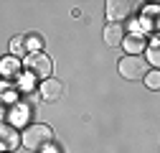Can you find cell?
Here are the masks:
<instances>
[{"instance_id":"6da1fadb","label":"cell","mask_w":160,"mask_h":153,"mask_svg":"<svg viewBox=\"0 0 160 153\" xmlns=\"http://www.w3.org/2000/svg\"><path fill=\"white\" fill-rule=\"evenodd\" d=\"M51 138H53V130H51L48 125H43V123H36V125H28V128L23 130L21 143H23L28 150H41V148H46V145L51 143Z\"/></svg>"},{"instance_id":"7a4b0ae2","label":"cell","mask_w":160,"mask_h":153,"mask_svg":"<svg viewBox=\"0 0 160 153\" xmlns=\"http://www.w3.org/2000/svg\"><path fill=\"white\" fill-rule=\"evenodd\" d=\"M119 74L125 76V79L135 82V79H142V76L148 74V61L142 59V56H122L119 59Z\"/></svg>"},{"instance_id":"3957f363","label":"cell","mask_w":160,"mask_h":153,"mask_svg":"<svg viewBox=\"0 0 160 153\" xmlns=\"http://www.w3.org/2000/svg\"><path fill=\"white\" fill-rule=\"evenodd\" d=\"M26 66H28V71L36 76V79H48L51 76V71H53V64H51V59L43 54V51H36V54H28L26 56Z\"/></svg>"},{"instance_id":"277c9868","label":"cell","mask_w":160,"mask_h":153,"mask_svg":"<svg viewBox=\"0 0 160 153\" xmlns=\"http://www.w3.org/2000/svg\"><path fill=\"white\" fill-rule=\"evenodd\" d=\"M21 145V133L15 130V125H8V123H0V148L3 150H15Z\"/></svg>"},{"instance_id":"5b68a950","label":"cell","mask_w":160,"mask_h":153,"mask_svg":"<svg viewBox=\"0 0 160 153\" xmlns=\"http://www.w3.org/2000/svg\"><path fill=\"white\" fill-rule=\"evenodd\" d=\"M38 94H41V100L43 102H56L58 97L64 94V84L58 82V79H43L41 82V87H38Z\"/></svg>"},{"instance_id":"8992f818","label":"cell","mask_w":160,"mask_h":153,"mask_svg":"<svg viewBox=\"0 0 160 153\" xmlns=\"http://www.w3.org/2000/svg\"><path fill=\"white\" fill-rule=\"evenodd\" d=\"M122 38H125V28H122V26H117V23L104 26V44H107L109 49L122 46Z\"/></svg>"},{"instance_id":"52a82bcc","label":"cell","mask_w":160,"mask_h":153,"mask_svg":"<svg viewBox=\"0 0 160 153\" xmlns=\"http://www.w3.org/2000/svg\"><path fill=\"white\" fill-rule=\"evenodd\" d=\"M130 15V5L122 3V0H112V3H107V18H109V23H117V21H122V18Z\"/></svg>"},{"instance_id":"ba28073f","label":"cell","mask_w":160,"mask_h":153,"mask_svg":"<svg viewBox=\"0 0 160 153\" xmlns=\"http://www.w3.org/2000/svg\"><path fill=\"white\" fill-rule=\"evenodd\" d=\"M0 74H3V79H13V76H18V74H21V61H18L15 56L0 59Z\"/></svg>"},{"instance_id":"9c48e42d","label":"cell","mask_w":160,"mask_h":153,"mask_svg":"<svg viewBox=\"0 0 160 153\" xmlns=\"http://www.w3.org/2000/svg\"><path fill=\"white\" fill-rule=\"evenodd\" d=\"M122 44H125V49L130 51V56H140V51L145 49V36H137V33L125 36V38H122Z\"/></svg>"},{"instance_id":"30bf717a","label":"cell","mask_w":160,"mask_h":153,"mask_svg":"<svg viewBox=\"0 0 160 153\" xmlns=\"http://www.w3.org/2000/svg\"><path fill=\"white\" fill-rule=\"evenodd\" d=\"M142 79H145V84H148L150 89H158V87H160V71L152 69V71H148V74L142 76Z\"/></svg>"},{"instance_id":"8fae6325","label":"cell","mask_w":160,"mask_h":153,"mask_svg":"<svg viewBox=\"0 0 160 153\" xmlns=\"http://www.w3.org/2000/svg\"><path fill=\"white\" fill-rule=\"evenodd\" d=\"M145 61H150L152 66H158L160 64V49H158V41H152L150 44V49H148V59Z\"/></svg>"},{"instance_id":"7c38bea8","label":"cell","mask_w":160,"mask_h":153,"mask_svg":"<svg viewBox=\"0 0 160 153\" xmlns=\"http://www.w3.org/2000/svg\"><path fill=\"white\" fill-rule=\"evenodd\" d=\"M10 51L18 56V54H26V38L23 36H15L13 41H10Z\"/></svg>"},{"instance_id":"4fadbf2b","label":"cell","mask_w":160,"mask_h":153,"mask_svg":"<svg viewBox=\"0 0 160 153\" xmlns=\"http://www.w3.org/2000/svg\"><path fill=\"white\" fill-rule=\"evenodd\" d=\"M26 118H28L26 105H18V110L13 112V123H15V125H21V123H26Z\"/></svg>"},{"instance_id":"5bb4252c","label":"cell","mask_w":160,"mask_h":153,"mask_svg":"<svg viewBox=\"0 0 160 153\" xmlns=\"http://www.w3.org/2000/svg\"><path fill=\"white\" fill-rule=\"evenodd\" d=\"M3 115H5V107H3V102H0V123H3Z\"/></svg>"},{"instance_id":"9a60e30c","label":"cell","mask_w":160,"mask_h":153,"mask_svg":"<svg viewBox=\"0 0 160 153\" xmlns=\"http://www.w3.org/2000/svg\"><path fill=\"white\" fill-rule=\"evenodd\" d=\"M48 153H56V150H48Z\"/></svg>"}]
</instances>
